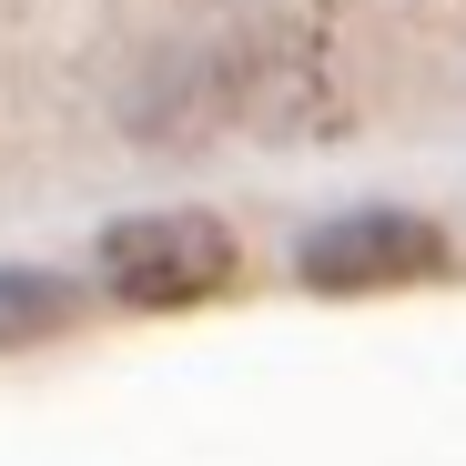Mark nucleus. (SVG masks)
Listing matches in <instances>:
<instances>
[{
    "label": "nucleus",
    "mask_w": 466,
    "mask_h": 466,
    "mask_svg": "<svg viewBox=\"0 0 466 466\" xmlns=\"http://www.w3.org/2000/svg\"><path fill=\"white\" fill-rule=\"evenodd\" d=\"M446 264V233L426 213H345L325 223L315 244L294 254V274L315 284V294H375V284H416Z\"/></svg>",
    "instance_id": "nucleus-2"
},
{
    "label": "nucleus",
    "mask_w": 466,
    "mask_h": 466,
    "mask_svg": "<svg viewBox=\"0 0 466 466\" xmlns=\"http://www.w3.org/2000/svg\"><path fill=\"white\" fill-rule=\"evenodd\" d=\"M102 294L132 304V315H183V304H213L233 274H244V244H233V223L223 213H132L102 233V254H92Z\"/></svg>",
    "instance_id": "nucleus-1"
},
{
    "label": "nucleus",
    "mask_w": 466,
    "mask_h": 466,
    "mask_svg": "<svg viewBox=\"0 0 466 466\" xmlns=\"http://www.w3.org/2000/svg\"><path fill=\"white\" fill-rule=\"evenodd\" d=\"M71 315H82V294H71L61 274H0V345L11 335H51Z\"/></svg>",
    "instance_id": "nucleus-3"
}]
</instances>
